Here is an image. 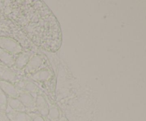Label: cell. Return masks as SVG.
Instances as JSON below:
<instances>
[{
  "label": "cell",
  "mask_w": 146,
  "mask_h": 121,
  "mask_svg": "<svg viewBox=\"0 0 146 121\" xmlns=\"http://www.w3.org/2000/svg\"><path fill=\"white\" fill-rule=\"evenodd\" d=\"M7 115L10 121H32L30 115L27 112L10 110L7 112Z\"/></svg>",
  "instance_id": "30bf717a"
},
{
  "label": "cell",
  "mask_w": 146,
  "mask_h": 121,
  "mask_svg": "<svg viewBox=\"0 0 146 121\" xmlns=\"http://www.w3.org/2000/svg\"><path fill=\"white\" fill-rule=\"evenodd\" d=\"M0 48L7 51L14 56L23 51L22 46L18 41L7 36H0Z\"/></svg>",
  "instance_id": "6da1fadb"
},
{
  "label": "cell",
  "mask_w": 146,
  "mask_h": 121,
  "mask_svg": "<svg viewBox=\"0 0 146 121\" xmlns=\"http://www.w3.org/2000/svg\"><path fill=\"white\" fill-rule=\"evenodd\" d=\"M58 121H68V118H66V117L65 116V115H62V116H61V118H60V119L58 120Z\"/></svg>",
  "instance_id": "2e32d148"
},
{
  "label": "cell",
  "mask_w": 146,
  "mask_h": 121,
  "mask_svg": "<svg viewBox=\"0 0 146 121\" xmlns=\"http://www.w3.org/2000/svg\"><path fill=\"white\" fill-rule=\"evenodd\" d=\"M51 76H52V74L48 68H42L32 73L24 75V78H27L34 83H41L48 81L51 78Z\"/></svg>",
  "instance_id": "5b68a950"
},
{
  "label": "cell",
  "mask_w": 146,
  "mask_h": 121,
  "mask_svg": "<svg viewBox=\"0 0 146 121\" xmlns=\"http://www.w3.org/2000/svg\"><path fill=\"white\" fill-rule=\"evenodd\" d=\"M44 63V58L41 55L38 54H34L31 55L29 60L28 63L24 68L21 71V73L24 74V76L28 74L32 73L35 71L42 68V65Z\"/></svg>",
  "instance_id": "7a4b0ae2"
},
{
  "label": "cell",
  "mask_w": 146,
  "mask_h": 121,
  "mask_svg": "<svg viewBox=\"0 0 146 121\" xmlns=\"http://www.w3.org/2000/svg\"><path fill=\"white\" fill-rule=\"evenodd\" d=\"M8 107V97L0 89V110L6 112Z\"/></svg>",
  "instance_id": "5bb4252c"
},
{
  "label": "cell",
  "mask_w": 146,
  "mask_h": 121,
  "mask_svg": "<svg viewBox=\"0 0 146 121\" xmlns=\"http://www.w3.org/2000/svg\"><path fill=\"white\" fill-rule=\"evenodd\" d=\"M19 78V74L12 68L0 62V81H8L14 84Z\"/></svg>",
  "instance_id": "277c9868"
},
{
  "label": "cell",
  "mask_w": 146,
  "mask_h": 121,
  "mask_svg": "<svg viewBox=\"0 0 146 121\" xmlns=\"http://www.w3.org/2000/svg\"><path fill=\"white\" fill-rule=\"evenodd\" d=\"M32 55V53L29 51H22L15 56L13 69L18 73V71H21L25 67L28 63L30 57Z\"/></svg>",
  "instance_id": "ba28073f"
},
{
  "label": "cell",
  "mask_w": 146,
  "mask_h": 121,
  "mask_svg": "<svg viewBox=\"0 0 146 121\" xmlns=\"http://www.w3.org/2000/svg\"><path fill=\"white\" fill-rule=\"evenodd\" d=\"M15 56L7 51L0 48V62L7 66L12 68L14 66Z\"/></svg>",
  "instance_id": "8fae6325"
},
{
  "label": "cell",
  "mask_w": 146,
  "mask_h": 121,
  "mask_svg": "<svg viewBox=\"0 0 146 121\" xmlns=\"http://www.w3.org/2000/svg\"><path fill=\"white\" fill-rule=\"evenodd\" d=\"M36 112L41 115L44 119H46L48 112L49 105L44 94H38L35 98Z\"/></svg>",
  "instance_id": "52a82bcc"
},
{
  "label": "cell",
  "mask_w": 146,
  "mask_h": 121,
  "mask_svg": "<svg viewBox=\"0 0 146 121\" xmlns=\"http://www.w3.org/2000/svg\"><path fill=\"white\" fill-rule=\"evenodd\" d=\"M48 112L46 119L48 121H58L61 118V112L58 107L54 104H49Z\"/></svg>",
  "instance_id": "7c38bea8"
},
{
  "label": "cell",
  "mask_w": 146,
  "mask_h": 121,
  "mask_svg": "<svg viewBox=\"0 0 146 121\" xmlns=\"http://www.w3.org/2000/svg\"><path fill=\"white\" fill-rule=\"evenodd\" d=\"M8 106H9L12 109V110L28 112L27 108L24 107L22 102L18 98H9L8 97Z\"/></svg>",
  "instance_id": "4fadbf2b"
},
{
  "label": "cell",
  "mask_w": 146,
  "mask_h": 121,
  "mask_svg": "<svg viewBox=\"0 0 146 121\" xmlns=\"http://www.w3.org/2000/svg\"><path fill=\"white\" fill-rule=\"evenodd\" d=\"M32 121H46V120L41 115L36 112H28Z\"/></svg>",
  "instance_id": "9a60e30c"
},
{
  "label": "cell",
  "mask_w": 146,
  "mask_h": 121,
  "mask_svg": "<svg viewBox=\"0 0 146 121\" xmlns=\"http://www.w3.org/2000/svg\"><path fill=\"white\" fill-rule=\"evenodd\" d=\"M0 89L9 98H17L19 91L14 83L5 81H0Z\"/></svg>",
  "instance_id": "9c48e42d"
},
{
  "label": "cell",
  "mask_w": 146,
  "mask_h": 121,
  "mask_svg": "<svg viewBox=\"0 0 146 121\" xmlns=\"http://www.w3.org/2000/svg\"><path fill=\"white\" fill-rule=\"evenodd\" d=\"M14 85L18 91H25V92H28L32 95L33 94H35V95L44 94L41 91V88L38 86L37 84H36L35 83L30 81V80L27 79V78H19L14 83Z\"/></svg>",
  "instance_id": "3957f363"
},
{
  "label": "cell",
  "mask_w": 146,
  "mask_h": 121,
  "mask_svg": "<svg viewBox=\"0 0 146 121\" xmlns=\"http://www.w3.org/2000/svg\"><path fill=\"white\" fill-rule=\"evenodd\" d=\"M17 98L22 102L28 112H36L35 98L32 94L25 91H19Z\"/></svg>",
  "instance_id": "8992f818"
}]
</instances>
